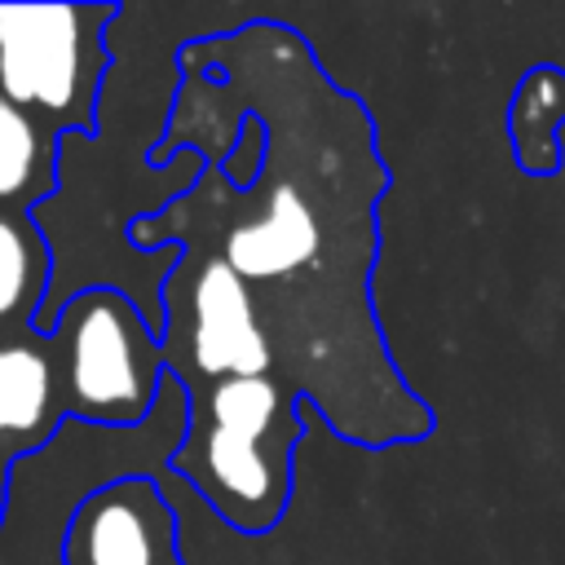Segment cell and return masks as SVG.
Returning <instances> with one entry per match:
<instances>
[{
    "label": "cell",
    "instance_id": "4",
    "mask_svg": "<svg viewBox=\"0 0 565 565\" xmlns=\"http://www.w3.org/2000/svg\"><path fill=\"white\" fill-rule=\"evenodd\" d=\"M119 4H0V97L53 137L97 132Z\"/></svg>",
    "mask_w": 565,
    "mask_h": 565
},
{
    "label": "cell",
    "instance_id": "7",
    "mask_svg": "<svg viewBox=\"0 0 565 565\" xmlns=\"http://www.w3.org/2000/svg\"><path fill=\"white\" fill-rule=\"evenodd\" d=\"M66 419L49 335L0 340V450L9 459L40 450Z\"/></svg>",
    "mask_w": 565,
    "mask_h": 565
},
{
    "label": "cell",
    "instance_id": "10",
    "mask_svg": "<svg viewBox=\"0 0 565 565\" xmlns=\"http://www.w3.org/2000/svg\"><path fill=\"white\" fill-rule=\"evenodd\" d=\"M62 137L44 132L31 115L0 97V207L31 212L57 185Z\"/></svg>",
    "mask_w": 565,
    "mask_h": 565
},
{
    "label": "cell",
    "instance_id": "8",
    "mask_svg": "<svg viewBox=\"0 0 565 565\" xmlns=\"http://www.w3.org/2000/svg\"><path fill=\"white\" fill-rule=\"evenodd\" d=\"M565 124V71L552 62L530 66L508 102V141L525 177H556Z\"/></svg>",
    "mask_w": 565,
    "mask_h": 565
},
{
    "label": "cell",
    "instance_id": "11",
    "mask_svg": "<svg viewBox=\"0 0 565 565\" xmlns=\"http://www.w3.org/2000/svg\"><path fill=\"white\" fill-rule=\"evenodd\" d=\"M9 468H13V459L0 450V521H4V503H9Z\"/></svg>",
    "mask_w": 565,
    "mask_h": 565
},
{
    "label": "cell",
    "instance_id": "5",
    "mask_svg": "<svg viewBox=\"0 0 565 565\" xmlns=\"http://www.w3.org/2000/svg\"><path fill=\"white\" fill-rule=\"evenodd\" d=\"M159 353L181 388L278 380V353L247 282L199 247H177L159 282Z\"/></svg>",
    "mask_w": 565,
    "mask_h": 565
},
{
    "label": "cell",
    "instance_id": "6",
    "mask_svg": "<svg viewBox=\"0 0 565 565\" xmlns=\"http://www.w3.org/2000/svg\"><path fill=\"white\" fill-rule=\"evenodd\" d=\"M62 565H185L181 521L159 481L128 472L88 490L66 521Z\"/></svg>",
    "mask_w": 565,
    "mask_h": 565
},
{
    "label": "cell",
    "instance_id": "9",
    "mask_svg": "<svg viewBox=\"0 0 565 565\" xmlns=\"http://www.w3.org/2000/svg\"><path fill=\"white\" fill-rule=\"evenodd\" d=\"M53 274V247L35 225V212L0 207V327L35 331Z\"/></svg>",
    "mask_w": 565,
    "mask_h": 565
},
{
    "label": "cell",
    "instance_id": "2",
    "mask_svg": "<svg viewBox=\"0 0 565 565\" xmlns=\"http://www.w3.org/2000/svg\"><path fill=\"white\" fill-rule=\"evenodd\" d=\"M181 393L185 433L168 468L234 534H269L291 508L309 402L278 380H216Z\"/></svg>",
    "mask_w": 565,
    "mask_h": 565
},
{
    "label": "cell",
    "instance_id": "3",
    "mask_svg": "<svg viewBox=\"0 0 565 565\" xmlns=\"http://www.w3.org/2000/svg\"><path fill=\"white\" fill-rule=\"evenodd\" d=\"M62 406L97 428H137L163 393V353L150 313L119 287H79L53 309Z\"/></svg>",
    "mask_w": 565,
    "mask_h": 565
},
{
    "label": "cell",
    "instance_id": "1",
    "mask_svg": "<svg viewBox=\"0 0 565 565\" xmlns=\"http://www.w3.org/2000/svg\"><path fill=\"white\" fill-rule=\"evenodd\" d=\"M181 88L150 163L203 159L190 190L128 225V243L199 247L252 291L278 380L362 450L433 437V406L397 371L371 296L380 199L393 185L366 102L340 88L305 35L252 18L185 40Z\"/></svg>",
    "mask_w": 565,
    "mask_h": 565
}]
</instances>
